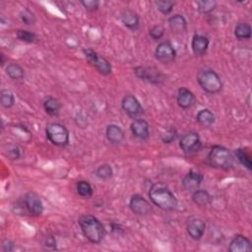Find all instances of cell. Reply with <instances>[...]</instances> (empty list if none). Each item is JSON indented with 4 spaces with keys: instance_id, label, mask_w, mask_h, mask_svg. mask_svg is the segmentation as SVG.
<instances>
[{
    "instance_id": "obj_1",
    "label": "cell",
    "mask_w": 252,
    "mask_h": 252,
    "mask_svg": "<svg viewBox=\"0 0 252 252\" xmlns=\"http://www.w3.org/2000/svg\"><path fill=\"white\" fill-rule=\"evenodd\" d=\"M149 197L152 203L164 211H174L177 208L178 202L171 189L162 182L151 186Z\"/></svg>"
},
{
    "instance_id": "obj_2",
    "label": "cell",
    "mask_w": 252,
    "mask_h": 252,
    "mask_svg": "<svg viewBox=\"0 0 252 252\" xmlns=\"http://www.w3.org/2000/svg\"><path fill=\"white\" fill-rule=\"evenodd\" d=\"M78 223L84 236L91 243L97 244L102 242L106 234V230L97 218L90 214H85L79 218Z\"/></svg>"
},
{
    "instance_id": "obj_3",
    "label": "cell",
    "mask_w": 252,
    "mask_h": 252,
    "mask_svg": "<svg viewBox=\"0 0 252 252\" xmlns=\"http://www.w3.org/2000/svg\"><path fill=\"white\" fill-rule=\"evenodd\" d=\"M197 82L208 94H217L223 89V82L219 74L213 69H201L197 74Z\"/></svg>"
},
{
    "instance_id": "obj_4",
    "label": "cell",
    "mask_w": 252,
    "mask_h": 252,
    "mask_svg": "<svg viewBox=\"0 0 252 252\" xmlns=\"http://www.w3.org/2000/svg\"><path fill=\"white\" fill-rule=\"evenodd\" d=\"M208 161L212 167L220 170H230L233 166V156L231 151L219 145L212 147Z\"/></svg>"
},
{
    "instance_id": "obj_5",
    "label": "cell",
    "mask_w": 252,
    "mask_h": 252,
    "mask_svg": "<svg viewBox=\"0 0 252 252\" xmlns=\"http://www.w3.org/2000/svg\"><path fill=\"white\" fill-rule=\"evenodd\" d=\"M45 134L48 141L58 147H65L69 144V140H70L69 131L61 123H58V122L48 123L45 128Z\"/></svg>"
},
{
    "instance_id": "obj_6",
    "label": "cell",
    "mask_w": 252,
    "mask_h": 252,
    "mask_svg": "<svg viewBox=\"0 0 252 252\" xmlns=\"http://www.w3.org/2000/svg\"><path fill=\"white\" fill-rule=\"evenodd\" d=\"M83 54L85 55V58L88 60V62L98 73H100L102 75H105V76H108L113 72V67H112L111 62L108 59H106L105 58L97 55L94 49L84 48Z\"/></svg>"
},
{
    "instance_id": "obj_7",
    "label": "cell",
    "mask_w": 252,
    "mask_h": 252,
    "mask_svg": "<svg viewBox=\"0 0 252 252\" xmlns=\"http://www.w3.org/2000/svg\"><path fill=\"white\" fill-rule=\"evenodd\" d=\"M206 223L205 221L198 216H191L186 221V232L188 235L194 239L199 240L202 238L205 233Z\"/></svg>"
},
{
    "instance_id": "obj_8",
    "label": "cell",
    "mask_w": 252,
    "mask_h": 252,
    "mask_svg": "<svg viewBox=\"0 0 252 252\" xmlns=\"http://www.w3.org/2000/svg\"><path fill=\"white\" fill-rule=\"evenodd\" d=\"M202 142L198 133L190 131L185 133L179 141V147L185 154H192L200 150Z\"/></svg>"
},
{
    "instance_id": "obj_9",
    "label": "cell",
    "mask_w": 252,
    "mask_h": 252,
    "mask_svg": "<svg viewBox=\"0 0 252 252\" xmlns=\"http://www.w3.org/2000/svg\"><path fill=\"white\" fill-rule=\"evenodd\" d=\"M155 57L157 60L160 61L161 63L170 64L175 60L176 52L174 45L170 41L166 40L158 44L155 50Z\"/></svg>"
},
{
    "instance_id": "obj_10",
    "label": "cell",
    "mask_w": 252,
    "mask_h": 252,
    "mask_svg": "<svg viewBox=\"0 0 252 252\" xmlns=\"http://www.w3.org/2000/svg\"><path fill=\"white\" fill-rule=\"evenodd\" d=\"M134 73L139 79L152 84H161L166 79V76L159 70L151 67L137 66L134 68Z\"/></svg>"
},
{
    "instance_id": "obj_11",
    "label": "cell",
    "mask_w": 252,
    "mask_h": 252,
    "mask_svg": "<svg viewBox=\"0 0 252 252\" xmlns=\"http://www.w3.org/2000/svg\"><path fill=\"white\" fill-rule=\"evenodd\" d=\"M129 207L130 210L138 216H148L153 211L149 201L140 194H134L130 198Z\"/></svg>"
},
{
    "instance_id": "obj_12",
    "label": "cell",
    "mask_w": 252,
    "mask_h": 252,
    "mask_svg": "<svg viewBox=\"0 0 252 252\" xmlns=\"http://www.w3.org/2000/svg\"><path fill=\"white\" fill-rule=\"evenodd\" d=\"M121 108L131 118H137L143 114V108L137 97L133 95H126L121 100Z\"/></svg>"
},
{
    "instance_id": "obj_13",
    "label": "cell",
    "mask_w": 252,
    "mask_h": 252,
    "mask_svg": "<svg viewBox=\"0 0 252 252\" xmlns=\"http://www.w3.org/2000/svg\"><path fill=\"white\" fill-rule=\"evenodd\" d=\"M24 205L30 215L39 217L43 213V204L40 197L35 192H29L24 197Z\"/></svg>"
},
{
    "instance_id": "obj_14",
    "label": "cell",
    "mask_w": 252,
    "mask_h": 252,
    "mask_svg": "<svg viewBox=\"0 0 252 252\" xmlns=\"http://www.w3.org/2000/svg\"><path fill=\"white\" fill-rule=\"evenodd\" d=\"M176 103L180 109L189 110L196 104L195 95L187 88H180L177 91Z\"/></svg>"
},
{
    "instance_id": "obj_15",
    "label": "cell",
    "mask_w": 252,
    "mask_h": 252,
    "mask_svg": "<svg viewBox=\"0 0 252 252\" xmlns=\"http://www.w3.org/2000/svg\"><path fill=\"white\" fill-rule=\"evenodd\" d=\"M130 130L134 137L140 140H147L150 136V125L143 118H136L130 124Z\"/></svg>"
},
{
    "instance_id": "obj_16",
    "label": "cell",
    "mask_w": 252,
    "mask_h": 252,
    "mask_svg": "<svg viewBox=\"0 0 252 252\" xmlns=\"http://www.w3.org/2000/svg\"><path fill=\"white\" fill-rule=\"evenodd\" d=\"M204 176L199 172L190 171L182 179V186L187 191H195L199 189L201 183H202Z\"/></svg>"
},
{
    "instance_id": "obj_17",
    "label": "cell",
    "mask_w": 252,
    "mask_h": 252,
    "mask_svg": "<svg viewBox=\"0 0 252 252\" xmlns=\"http://www.w3.org/2000/svg\"><path fill=\"white\" fill-rule=\"evenodd\" d=\"M210 40L207 37L203 35H197L195 34L192 38L191 41V48L192 52L197 57L204 56L209 48Z\"/></svg>"
},
{
    "instance_id": "obj_18",
    "label": "cell",
    "mask_w": 252,
    "mask_h": 252,
    "mask_svg": "<svg viewBox=\"0 0 252 252\" xmlns=\"http://www.w3.org/2000/svg\"><path fill=\"white\" fill-rule=\"evenodd\" d=\"M119 17H120V20H121L122 24L126 28H128L129 30H131L133 32L139 30V28H140V18L135 11H133L131 9H128V8H125L120 12Z\"/></svg>"
},
{
    "instance_id": "obj_19",
    "label": "cell",
    "mask_w": 252,
    "mask_h": 252,
    "mask_svg": "<svg viewBox=\"0 0 252 252\" xmlns=\"http://www.w3.org/2000/svg\"><path fill=\"white\" fill-rule=\"evenodd\" d=\"M251 249L250 240L242 234L234 235L229 246L230 252H250Z\"/></svg>"
},
{
    "instance_id": "obj_20",
    "label": "cell",
    "mask_w": 252,
    "mask_h": 252,
    "mask_svg": "<svg viewBox=\"0 0 252 252\" xmlns=\"http://www.w3.org/2000/svg\"><path fill=\"white\" fill-rule=\"evenodd\" d=\"M106 136L108 140L115 145L121 144L124 141L125 134L121 127L116 124H110L106 130Z\"/></svg>"
},
{
    "instance_id": "obj_21",
    "label": "cell",
    "mask_w": 252,
    "mask_h": 252,
    "mask_svg": "<svg viewBox=\"0 0 252 252\" xmlns=\"http://www.w3.org/2000/svg\"><path fill=\"white\" fill-rule=\"evenodd\" d=\"M168 23H169L170 29L175 34L184 33L187 30V21L180 14H175L170 17L168 20Z\"/></svg>"
},
{
    "instance_id": "obj_22",
    "label": "cell",
    "mask_w": 252,
    "mask_h": 252,
    "mask_svg": "<svg viewBox=\"0 0 252 252\" xmlns=\"http://www.w3.org/2000/svg\"><path fill=\"white\" fill-rule=\"evenodd\" d=\"M43 109L48 116H58L61 110V104L58 98L54 97H48L43 102Z\"/></svg>"
},
{
    "instance_id": "obj_23",
    "label": "cell",
    "mask_w": 252,
    "mask_h": 252,
    "mask_svg": "<svg viewBox=\"0 0 252 252\" xmlns=\"http://www.w3.org/2000/svg\"><path fill=\"white\" fill-rule=\"evenodd\" d=\"M196 121L200 126L208 128L215 123V115L208 109L201 110L196 116Z\"/></svg>"
},
{
    "instance_id": "obj_24",
    "label": "cell",
    "mask_w": 252,
    "mask_h": 252,
    "mask_svg": "<svg viewBox=\"0 0 252 252\" xmlns=\"http://www.w3.org/2000/svg\"><path fill=\"white\" fill-rule=\"evenodd\" d=\"M192 201L200 207H205L211 203V195L207 190L197 189L193 191Z\"/></svg>"
},
{
    "instance_id": "obj_25",
    "label": "cell",
    "mask_w": 252,
    "mask_h": 252,
    "mask_svg": "<svg viewBox=\"0 0 252 252\" xmlns=\"http://www.w3.org/2000/svg\"><path fill=\"white\" fill-rule=\"evenodd\" d=\"M234 36L237 39H250L252 37V29L248 23H238L234 28Z\"/></svg>"
},
{
    "instance_id": "obj_26",
    "label": "cell",
    "mask_w": 252,
    "mask_h": 252,
    "mask_svg": "<svg viewBox=\"0 0 252 252\" xmlns=\"http://www.w3.org/2000/svg\"><path fill=\"white\" fill-rule=\"evenodd\" d=\"M6 74L8 77L15 81H20L25 76V71L23 67L18 63H10L6 67Z\"/></svg>"
},
{
    "instance_id": "obj_27",
    "label": "cell",
    "mask_w": 252,
    "mask_h": 252,
    "mask_svg": "<svg viewBox=\"0 0 252 252\" xmlns=\"http://www.w3.org/2000/svg\"><path fill=\"white\" fill-rule=\"evenodd\" d=\"M0 103L4 109H11L15 105V97L9 90L3 89L0 92Z\"/></svg>"
},
{
    "instance_id": "obj_28",
    "label": "cell",
    "mask_w": 252,
    "mask_h": 252,
    "mask_svg": "<svg viewBox=\"0 0 252 252\" xmlns=\"http://www.w3.org/2000/svg\"><path fill=\"white\" fill-rule=\"evenodd\" d=\"M197 10L202 14H209L213 12L217 7V2L214 0H199L196 1Z\"/></svg>"
},
{
    "instance_id": "obj_29",
    "label": "cell",
    "mask_w": 252,
    "mask_h": 252,
    "mask_svg": "<svg viewBox=\"0 0 252 252\" xmlns=\"http://www.w3.org/2000/svg\"><path fill=\"white\" fill-rule=\"evenodd\" d=\"M95 174L99 179L109 180L113 177L114 171H113V168L109 164H104L97 168V170L95 171Z\"/></svg>"
},
{
    "instance_id": "obj_30",
    "label": "cell",
    "mask_w": 252,
    "mask_h": 252,
    "mask_svg": "<svg viewBox=\"0 0 252 252\" xmlns=\"http://www.w3.org/2000/svg\"><path fill=\"white\" fill-rule=\"evenodd\" d=\"M235 156L238 160V162L244 167L246 168L248 171H251L252 170V162H251V159H250V156L249 154L247 153V151L243 148H238L236 151H235Z\"/></svg>"
},
{
    "instance_id": "obj_31",
    "label": "cell",
    "mask_w": 252,
    "mask_h": 252,
    "mask_svg": "<svg viewBox=\"0 0 252 252\" xmlns=\"http://www.w3.org/2000/svg\"><path fill=\"white\" fill-rule=\"evenodd\" d=\"M4 155L11 161H15L20 159L21 157V151L20 148L15 144H8L3 149Z\"/></svg>"
},
{
    "instance_id": "obj_32",
    "label": "cell",
    "mask_w": 252,
    "mask_h": 252,
    "mask_svg": "<svg viewBox=\"0 0 252 252\" xmlns=\"http://www.w3.org/2000/svg\"><path fill=\"white\" fill-rule=\"evenodd\" d=\"M77 192L78 194L83 197V198H91L93 196V187L92 185L86 181V180H80L78 183H77Z\"/></svg>"
},
{
    "instance_id": "obj_33",
    "label": "cell",
    "mask_w": 252,
    "mask_h": 252,
    "mask_svg": "<svg viewBox=\"0 0 252 252\" xmlns=\"http://www.w3.org/2000/svg\"><path fill=\"white\" fill-rule=\"evenodd\" d=\"M155 4L158 10L164 15L171 14L175 5L174 1H170V0H158V1L155 2Z\"/></svg>"
},
{
    "instance_id": "obj_34",
    "label": "cell",
    "mask_w": 252,
    "mask_h": 252,
    "mask_svg": "<svg viewBox=\"0 0 252 252\" xmlns=\"http://www.w3.org/2000/svg\"><path fill=\"white\" fill-rule=\"evenodd\" d=\"M17 38L27 43H33L38 39V37L35 33L28 31V30H18L17 31Z\"/></svg>"
},
{
    "instance_id": "obj_35",
    "label": "cell",
    "mask_w": 252,
    "mask_h": 252,
    "mask_svg": "<svg viewBox=\"0 0 252 252\" xmlns=\"http://www.w3.org/2000/svg\"><path fill=\"white\" fill-rule=\"evenodd\" d=\"M177 138V131L174 128H169L161 134V139L165 144H171Z\"/></svg>"
},
{
    "instance_id": "obj_36",
    "label": "cell",
    "mask_w": 252,
    "mask_h": 252,
    "mask_svg": "<svg viewBox=\"0 0 252 252\" xmlns=\"http://www.w3.org/2000/svg\"><path fill=\"white\" fill-rule=\"evenodd\" d=\"M149 36L155 40H159L165 36V29L161 25H155L149 30Z\"/></svg>"
},
{
    "instance_id": "obj_37",
    "label": "cell",
    "mask_w": 252,
    "mask_h": 252,
    "mask_svg": "<svg viewBox=\"0 0 252 252\" xmlns=\"http://www.w3.org/2000/svg\"><path fill=\"white\" fill-rule=\"evenodd\" d=\"M20 19L26 25H33L36 22V17L34 13L29 9H25L20 13Z\"/></svg>"
},
{
    "instance_id": "obj_38",
    "label": "cell",
    "mask_w": 252,
    "mask_h": 252,
    "mask_svg": "<svg viewBox=\"0 0 252 252\" xmlns=\"http://www.w3.org/2000/svg\"><path fill=\"white\" fill-rule=\"evenodd\" d=\"M81 4L89 12H95L99 7V2L97 0H83V1H81Z\"/></svg>"
},
{
    "instance_id": "obj_39",
    "label": "cell",
    "mask_w": 252,
    "mask_h": 252,
    "mask_svg": "<svg viewBox=\"0 0 252 252\" xmlns=\"http://www.w3.org/2000/svg\"><path fill=\"white\" fill-rule=\"evenodd\" d=\"M2 249L5 252H11L14 250V243L10 239H5L2 243Z\"/></svg>"
},
{
    "instance_id": "obj_40",
    "label": "cell",
    "mask_w": 252,
    "mask_h": 252,
    "mask_svg": "<svg viewBox=\"0 0 252 252\" xmlns=\"http://www.w3.org/2000/svg\"><path fill=\"white\" fill-rule=\"evenodd\" d=\"M46 246L49 247V246H56V239L53 237V236H48L47 239H46Z\"/></svg>"
},
{
    "instance_id": "obj_41",
    "label": "cell",
    "mask_w": 252,
    "mask_h": 252,
    "mask_svg": "<svg viewBox=\"0 0 252 252\" xmlns=\"http://www.w3.org/2000/svg\"><path fill=\"white\" fill-rule=\"evenodd\" d=\"M0 57H1V65L3 66L4 65V55L1 54V56H0Z\"/></svg>"
}]
</instances>
